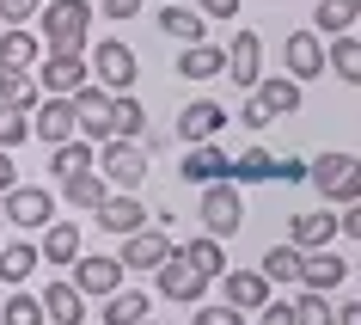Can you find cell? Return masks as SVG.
<instances>
[{
	"label": "cell",
	"mask_w": 361,
	"mask_h": 325,
	"mask_svg": "<svg viewBox=\"0 0 361 325\" xmlns=\"http://www.w3.org/2000/svg\"><path fill=\"white\" fill-rule=\"evenodd\" d=\"M86 31H92V0H43V6H37V37H43V49L86 56Z\"/></svg>",
	"instance_id": "obj_1"
},
{
	"label": "cell",
	"mask_w": 361,
	"mask_h": 325,
	"mask_svg": "<svg viewBox=\"0 0 361 325\" xmlns=\"http://www.w3.org/2000/svg\"><path fill=\"white\" fill-rule=\"evenodd\" d=\"M306 184L324 196V203H355L361 196V160L355 153H319V160H306Z\"/></svg>",
	"instance_id": "obj_2"
},
{
	"label": "cell",
	"mask_w": 361,
	"mask_h": 325,
	"mask_svg": "<svg viewBox=\"0 0 361 325\" xmlns=\"http://www.w3.org/2000/svg\"><path fill=\"white\" fill-rule=\"evenodd\" d=\"M196 215H202V233H214V240H233V233L245 228V196H239V184H233V178H214V184H202V203H196Z\"/></svg>",
	"instance_id": "obj_3"
},
{
	"label": "cell",
	"mask_w": 361,
	"mask_h": 325,
	"mask_svg": "<svg viewBox=\"0 0 361 325\" xmlns=\"http://www.w3.org/2000/svg\"><path fill=\"white\" fill-rule=\"evenodd\" d=\"M0 215H6V228L19 233H43L56 221V191H43V184H13V191H0Z\"/></svg>",
	"instance_id": "obj_4"
},
{
	"label": "cell",
	"mask_w": 361,
	"mask_h": 325,
	"mask_svg": "<svg viewBox=\"0 0 361 325\" xmlns=\"http://www.w3.org/2000/svg\"><path fill=\"white\" fill-rule=\"evenodd\" d=\"M92 80L104 86V93H129L135 80H141L135 49H129L123 37H98V43H92Z\"/></svg>",
	"instance_id": "obj_5"
},
{
	"label": "cell",
	"mask_w": 361,
	"mask_h": 325,
	"mask_svg": "<svg viewBox=\"0 0 361 325\" xmlns=\"http://www.w3.org/2000/svg\"><path fill=\"white\" fill-rule=\"evenodd\" d=\"M123 276H129V270L116 264V252H80L74 264H68V283H74L86 301H104L111 288H123Z\"/></svg>",
	"instance_id": "obj_6"
},
{
	"label": "cell",
	"mask_w": 361,
	"mask_h": 325,
	"mask_svg": "<svg viewBox=\"0 0 361 325\" xmlns=\"http://www.w3.org/2000/svg\"><path fill=\"white\" fill-rule=\"evenodd\" d=\"M147 160L153 153L141 141H104L98 148V172L111 178V191H135V184H147Z\"/></svg>",
	"instance_id": "obj_7"
},
{
	"label": "cell",
	"mask_w": 361,
	"mask_h": 325,
	"mask_svg": "<svg viewBox=\"0 0 361 325\" xmlns=\"http://www.w3.org/2000/svg\"><path fill=\"white\" fill-rule=\"evenodd\" d=\"M31 135H37V141H49V148L74 141V135H80L74 98H61V93H43V98H37V111H31Z\"/></svg>",
	"instance_id": "obj_8"
},
{
	"label": "cell",
	"mask_w": 361,
	"mask_h": 325,
	"mask_svg": "<svg viewBox=\"0 0 361 325\" xmlns=\"http://www.w3.org/2000/svg\"><path fill=\"white\" fill-rule=\"evenodd\" d=\"M221 74L233 80V86H257L264 80V31H233V43H227V68Z\"/></svg>",
	"instance_id": "obj_9"
},
{
	"label": "cell",
	"mask_w": 361,
	"mask_h": 325,
	"mask_svg": "<svg viewBox=\"0 0 361 325\" xmlns=\"http://www.w3.org/2000/svg\"><path fill=\"white\" fill-rule=\"evenodd\" d=\"M92 215H98V228H104V233H116V240L153 221V215H147V203H141V191H111V196H104V203H98Z\"/></svg>",
	"instance_id": "obj_10"
},
{
	"label": "cell",
	"mask_w": 361,
	"mask_h": 325,
	"mask_svg": "<svg viewBox=\"0 0 361 325\" xmlns=\"http://www.w3.org/2000/svg\"><path fill=\"white\" fill-rule=\"evenodd\" d=\"M166 258H171V233H153V228L123 233V246H116V264L123 270H159Z\"/></svg>",
	"instance_id": "obj_11"
},
{
	"label": "cell",
	"mask_w": 361,
	"mask_h": 325,
	"mask_svg": "<svg viewBox=\"0 0 361 325\" xmlns=\"http://www.w3.org/2000/svg\"><path fill=\"white\" fill-rule=\"evenodd\" d=\"M153 276H159V295H166V301H202V288H209V276H202L178 246H171V258L153 270Z\"/></svg>",
	"instance_id": "obj_12"
},
{
	"label": "cell",
	"mask_w": 361,
	"mask_h": 325,
	"mask_svg": "<svg viewBox=\"0 0 361 325\" xmlns=\"http://www.w3.org/2000/svg\"><path fill=\"white\" fill-rule=\"evenodd\" d=\"M74 98V117H80V135L86 141H111V93L98 86V80H86L80 93H68Z\"/></svg>",
	"instance_id": "obj_13"
},
{
	"label": "cell",
	"mask_w": 361,
	"mask_h": 325,
	"mask_svg": "<svg viewBox=\"0 0 361 325\" xmlns=\"http://www.w3.org/2000/svg\"><path fill=\"white\" fill-rule=\"evenodd\" d=\"M37 86L43 93H80L86 86V56H61V49H43L37 56Z\"/></svg>",
	"instance_id": "obj_14"
},
{
	"label": "cell",
	"mask_w": 361,
	"mask_h": 325,
	"mask_svg": "<svg viewBox=\"0 0 361 325\" xmlns=\"http://www.w3.org/2000/svg\"><path fill=\"white\" fill-rule=\"evenodd\" d=\"M214 283H221V301L239 307V313H257V307L269 301V276L264 270H221Z\"/></svg>",
	"instance_id": "obj_15"
},
{
	"label": "cell",
	"mask_w": 361,
	"mask_h": 325,
	"mask_svg": "<svg viewBox=\"0 0 361 325\" xmlns=\"http://www.w3.org/2000/svg\"><path fill=\"white\" fill-rule=\"evenodd\" d=\"M282 61L294 80H319L324 74V37L319 31H288L282 37Z\"/></svg>",
	"instance_id": "obj_16"
},
{
	"label": "cell",
	"mask_w": 361,
	"mask_h": 325,
	"mask_svg": "<svg viewBox=\"0 0 361 325\" xmlns=\"http://www.w3.org/2000/svg\"><path fill=\"white\" fill-rule=\"evenodd\" d=\"M221 129H227V105H221V98H190V105L178 111V135H184V141H214Z\"/></svg>",
	"instance_id": "obj_17"
},
{
	"label": "cell",
	"mask_w": 361,
	"mask_h": 325,
	"mask_svg": "<svg viewBox=\"0 0 361 325\" xmlns=\"http://www.w3.org/2000/svg\"><path fill=\"white\" fill-rule=\"evenodd\" d=\"M337 209H306L288 221V246H300V252H324L331 240H337Z\"/></svg>",
	"instance_id": "obj_18"
},
{
	"label": "cell",
	"mask_w": 361,
	"mask_h": 325,
	"mask_svg": "<svg viewBox=\"0 0 361 325\" xmlns=\"http://www.w3.org/2000/svg\"><path fill=\"white\" fill-rule=\"evenodd\" d=\"M80 252H86V233H80L74 221H49L43 240H37V258H43V264H56V270H68Z\"/></svg>",
	"instance_id": "obj_19"
},
{
	"label": "cell",
	"mask_w": 361,
	"mask_h": 325,
	"mask_svg": "<svg viewBox=\"0 0 361 325\" xmlns=\"http://www.w3.org/2000/svg\"><path fill=\"white\" fill-rule=\"evenodd\" d=\"M43 319L49 325H86V295L74 283H43Z\"/></svg>",
	"instance_id": "obj_20"
},
{
	"label": "cell",
	"mask_w": 361,
	"mask_h": 325,
	"mask_svg": "<svg viewBox=\"0 0 361 325\" xmlns=\"http://www.w3.org/2000/svg\"><path fill=\"white\" fill-rule=\"evenodd\" d=\"M221 68H227V49L209 43V37H196V43L178 49V74L184 80H221Z\"/></svg>",
	"instance_id": "obj_21"
},
{
	"label": "cell",
	"mask_w": 361,
	"mask_h": 325,
	"mask_svg": "<svg viewBox=\"0 0 361 325\" xmlns=\"http://www.w3.org/2000/svg\"><path fill=\"white\" fill-rule=\"evenodd\" d=\"M92 166H98V153H92V141H86V135H74V141L49 148V178H56V184H68V178H80V172H92Z\"/></svg>",
	"instance_id": "obj_22"
},
{
	"label": "cell",
	"mask_w": 361,
	"mask_h": 325,
	"mask_svg": "<svg viewBox=\"0 0 361 325\" xmlns=\"http://www.w3.org/2000/svg\"><path fill=\"white\" fill-rule=\"evenodd\" d=\"M227 148H214V141H190L184 148V178L190 184H214V178H227Z\"/></svg>",
	"instance_id": "obj_23"
},
{
	"label": "cell",
	"mask_w": 361,
	"mask_h": 325,
	"mask_svg": "<svg viewBox=\"0 0 361 325\" xmlns=\"http://www.w3.org/2000/svg\"><path fill=\"white\" fill-rule=\"evenodd\" d=\"M227 178H233V184H269V178H276V153L251 141V148H239L227 160Z\"/></svg>",
	"instance_id": "obj_24"
},
{
	"label": "cell",
	"mask_w": 361,
	"mask_h": 325,
	"mask_svg": "<svg viewBox=\"0 0 361 325\" xmlns=\"http://www.w3.org/2000/svg\"><path fill=\"white\" fill-rule=\"evenodd\" d=\"M343 276H349V264H343L331 246H324V252H306V258H300V283H306V288H319V295H331Z\"/></svg>",
	"instance_id": "obj_25"
},
{
	"label": "cell",
	"mask_w": 361,
	"mask_h": 325,
	"mask_svg": "<svg viewBox=\"0 0 361 325\" xmlns=\"http://www.w3.org/2000/svg\"><path fill=\"white\" fill-rule=\"evenodd\" d=\"M324 68L337 80H349V86H361V37L355 31H337V37L324 43Z\"/></svg>",
	"instance_id": "obj_26"
},
{
	"label": "cell",
	"mask_w": 361,
	"mask_h": 325,
	"mask_svg": "<svg viewBox=\"0 0 361 325\" xmlns=\"http://www.w3.org/2000/svg\"><path fill=\"white\" fill-rule=\"evenodd\" d=\"M37 68H0V105H13V111H37Z\"/></svg>",
	"instance_id": "obj_27"
},
{
	"label": "cell",
	"mask_w": 361,
	"mask_h": 325,
	"mask_svg": "<svg viewBox=\"0 0 361 325\" xmlns=\"http://www.w3.org/2000/svg\"><path fill=\"white\" fill-rule=\"evenodd\" d=\"M147 135V111L135 93H111V141H141Z\"/></svg>",
	"instance_id": "obj_28"
},
{
	"label": "cell",
	"mask_w": 361,
	"mask_h": 325,
	"mask_svg": "<svg viewBox=\"0 0 361 325\" xmlns=\"http://www.w3.org/2000/svg\"><path fill=\"white\" fill-rule=\"evenodd\" d=\"M141 319H147V295L135 283H123V288L104 295V325H141Z\"/></svg>",
	"instance_id": "obj_29"
},
{
	"label": "cell",
	"mask_w": 361,
	"mask_h": 325,
	"mask_svg": "<svg viewBox=\"0 0 361 325\" xmlns=\"http://www.w3.org/2000/svg\"><path fill=\"white\" fill-rule=\"evenodd\" d=\"M37 276V240H6L0 246V283H31Z\"/></svg>",
	"instance_id": "obj_30"
},
{
	"label": "cell",
	"mask_w": 361,
	"mask_h": 325,
	"mask_svg": "<svg viewBox=\"0 0 361 325\" xmlns=\"http://www.w3.org/2000/svg\"><path fill=\"white\" fill-rule=\"evenodd\" d=\"M355 19H361V0H319V6H312V31H319V37L355 31Z\"/></svg>",
	"instance_id": "obj_31"
},
{
	"label": "cell",
	"mask_w": 361,
	"mask_h": 325,
	"mask_svg": "<svg viewBox=\"0 0 361 325\" xmlns=\"http://www.w3.org/2000/svg\"><path fill=\"white\" fill-rule=\"evenodd\" d=\"M251 93H257V98H264V105H269V117H294V111H300V80H294V74L257 80Z\"/></svg>",
	"instance_id": "obj_32"
},
{
	"label": "cell",
	"mask_w": 361,
	"mask_h": 325,
	"mask_svg": "<svg viewBox=\"0 0 361 325\" xmlns=\"http://www.w3.org/2000/svg\"><path fill=\"white\" fill-rule=\"evenodd\" d=\"M104 196H111V178L98 172H80V178H68V184H61V203H74V209H98V203H104Z\"/></svg>",
	"instance_id": "obj_33"
},
{
	"label": "cell",
	"mask_w": 361,
	"mask_h": 325,
	"mask_svg": "<svg viewBox=\"0 0 361 325\" xmlns=\"http://www.w3.org/2000/svg\"><path fill=\"white\" fill-rule=\"evenodd\" d=\"M0 68H37V37L25 25H6L0 31Z\"/></svg>",
	"instance_id": "obj_34"
},
{
	"label": "cell",
	"mask_w": 361,
	"mask_h": 325,
	"mask_svg": "<svg viewBox=\"0 0 361 325\" xmlns=\"http://www.w3.org/2000/svg\"><path fill=\"white\" fill-rule=\"evenodd\" d=\"M178 252H184V258H190V264L202 270L209 283H214V276H221V270H227V252H221V240H214V233H196V240H184V246H178Z\"/></svg>",
	"instance_id": "obj_35"
},
{
	"label": "cell",
	"mask_w": 361,
	"mask_h": 325,
	"mask_svg": "<svg viewBox=\"0 0 361 325\" xmlns=\"http://www.w3.org/2000/svg\"><path fill=\"white\" fill-rule=\"evenodd\" d=\"M159 31H166V37H178V43L209 37V31H202V13H196V6H159Z\"/></svg>",
	"instance_id": "obj_36"
},
{
	"label": "cell",
	"mask_w": 361,
	"mask_h": 325,
	"mask_svg": "<svg viewBox=\"0 0 361 325\" xmlns=\"http://www.w3.org/2000/svg\"><path fill=\"white\" fill-rule=\"evenodd\" d=\"M300 258H306V252L282 240V246H269V252H264V264H257V270H264L269 283H300Z\"/></svg>",
	"instance_id": "obj_37"
},
{
	"label": "cell",
	"mask_w": 361,
	"mask_h": 325,
	"mask_svg": "<svg viewBox=\"0 0 361 325\" xmlns=\"http://www.w3.org/2000/svg\"><path fill=\"white\" fill-rule=\"evenodd\" d=\"M0 325H49V319H43V301H37V295L13 288V295H6V307H0Z\"/></svg>",
	"instance_id": "obj_38"
},
{
	"label": "cell",
	"mask_w": 361,
	"mask_h": 325,
	"mask_svg": "<svg viewBox=\"0 0 361 325\" xmlns=\"http://www.w3.org/2000/svg\"><path fill=\"white\" fill-rule=\"evenodd\" d=\"M294 325H337V307L324 301L319 288H306L300 301H294Z\"/></svg>",
	"instance_id": "obj_39"
},
{
	"label": "cell",
	"mask_w": 361,
	"mask_h": 325,
	"mask_svg": "<svg viewBox=\"0 0 361 325\" xmlns=\"http://www.w3.org/2000/svg\"><path fill=\"white\" fill-rule=\"evenodd\" d=\"M19 141H31V111H13V105H0V148L13 153Z\"/></svg>",
	"instance_id": "obj_40"
},
{
	"label": "cell",
	"mask_w": 361,
	"mask_h": 325,
	"mask_svg": "<svg viewBox=\"0 0 361 325\" xmlns=\"http://www.w3.org/2000/svg\"><path fill=\"white\" fill-rule=\"evenodd\" d=\"M190 325H245V313H239V307H227V301H214V307H196Z\"/></svg>",
	"instance_id": "obj_41"
},
{
	"label": "cell",
	"mask_w": 361,
	"mask_h": 325,
	"mask_svg": "<svg viewBox=\"0 0 361 325\" xmlns=\"http://www.w3.org/2000/svg\"><path fill=\"white\" fill-rule=\"evenodd\" d=\"M239 123H245V129H269V123H276V117H269V105L257 93L245 98V105H239Z\"/></svg>",
	"instance_id": "obj_42"
},
{
	"label": "cell",
	"mask_w": 361,
	"mask_h": 325,
	"mask_svg": "<svg viewBox=\"0 0 361 325\" xmlns=\"http://www.w3.org/2000/svg\"><path fill=\"white\" fill-rule=\"evenodd\" d=\"M37 6H43V0H0V19L25 25V19H37Z\"/></svg>",
	"instance_id": "obj_43"
},
{
	"label": "cell",
	"mask_w": 361,
	"mask_h": 325,
	"mask_svg": "<svg viewBox=\"0 0 361 325\" xmlns=\"http://www.w3.org/2000/svg\"><path fill=\"white\" fill-rule=\"evenodd\" d=\"M202 19H239V0H196Z\"/></svg>",
	"instance_id": "obj_44"
},
{
	"label": "cell",
	"mask_w": 361,
	"mask_h": 325,
	"mask_svg": "<svg viewBox=\"0 0 361 325\" xmlns=\"http://www.w3.org/2000/svg\"><path fill=\"white\" fill-rule=\"evenodd\" d=\"M337 228L349 233V240H361V196H355V203H343V215H337Z\"/></svg>",
	"instance_id": "obj_45"
},
{
	"label": "cell",
	"mask_w": 361,
	"mask_h": 325,
	"mask_svg": "<svg viewBox=\"0 0 361 325\" xmlns=\"http://www.w3.org/2000/svg\"><path fill=\"white\" fill-rule=\"evenodd\" d=\"M306 178V160H276V184H300Z\"/></svg>",
	"instance_id": "obj_46"
},
{
	"label": "cell",
	"mask_w": 361,
	"mask_h": 325,
	"mask_svg": "<svg viewBox=\"0 0 361 325\" xmlns=\"http://www.w3.org/2000/svg\"><path fill=\"white\" fill-rule=\"evenodd\" d=\"M141 6H147V0H104V13H111V19H135Z\"/></svg>",
	"instance_id": "obj_47"
},
{
	"label": "cell",
	"mask_w": 361,
	"mask_h": 325,
	"mask_svg": "<svg viewBox=\"0 0 361 325\" xmlns=\"http://www.w3.org/2000/svg\"><path fill=\"white\" fill-rule=\"evenodd\" d=\"M13 184H19V166H13V153L0 148V191H13Z\"/></svg>",
	"instance_id": "obj_48"
},
{
	"label": "cell",
	"mask_w": 361,
	"mask_h": 325,
	"mask_svg": "<svg viewBox=\"0 0 361 325\" xmlns=\"http://www.w3.org/2000/svg\"><path fill=\"white\" fill-rule=\"evenodd\" d=\"M337 325H361V301H343L337 307Z\"/></svg>",
	"instance_id": "obj_49"
},
{
	"label": "cell",
	"mask_w": 361,
	"mask_h": 325,
	"mask_svg": "<svg viewBox=\"0 0 361 325\" xmlns=\"http://www.w3.org/2000/svg\"><path fill=\"white\" fill-rule=\"evenodd\" d=\"M141 325H159V319H141Z\"/></svg>",
	"instance_id": "obj_50"
},
{
	"label": "cell",
	"mask_w": 361,
	"mask_h": 325,
	"mask_svg": "<svg viewBox=\"0 0 361 325\" xmlns=\"http://www.w3.org/2000/svg\"><path fill=\"white\" fill-rule=\"evenodd\" d=\"M355 37H361V19H355Z\"/></svg>",
	"instance_id": "obj_51"
},
{
	"label": "cell",
	"mask_w": 361,
	"mask_h": 325,
	"mask_svg": "<svg viewBox=\"0 0 361 325\" xmlns=\"http://www.w3.org/2000/svg\"><path fill=\"white\" fill-rule=\"evenodd\" d=\"M0 228H6V215H0Z\"/></svg>",
	"instance_id": "obj_52"
}]
</instances>
